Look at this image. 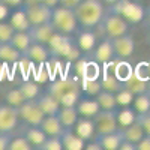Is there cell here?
<instances>
[{"mask_svg":"<svg viewBox=\"0 0 150 150\" xmlns=\"http://www.w3.org/2000/svg\"><path fill=\"white\" fill-rule=\"evenodd\" d=\"M74 11L78 24L84 29H96L105 15L102 0H83Z\"/></svg>","mask_w":150,"mask_h":150,"instance_id":"1","label":"cell"},{"mask_svg":"<svg viewBox=\"0 0 150 150\" xmlns=\"http://www.w3.org/2000/svg\"><path fill=\"white\" fill-rule=\"evenodd\" d=\"M50 23L53 24L56 32L63 33V35H74L80 26L77 15H75V11L62 5H57L56 8H53L51 21Z\"/></svg>","mask_w":150,"mask_h":150,"instance_id":"2","label":"cell"},{"mask_svg":"<svg viewBox=\"0 0 150 150\" xmlns=\"http://www.w3.org/2000/svg\"><path fill=\"white\" fill-rule=\"evenodd\" d=\"M110 12L119 14L120 17H123L129 24L134 23H140L144 18V9L141 5L132 2V0H117L116 3L110 5Z\"/></svg>","mask_w":150,"mask_h":150,"instance_id":"3","label":"cell"},{"mask_svg":"<svg viewBox=\"0 0 150 150\" xmlns=\"http://www.w3.org/2000/svg\"><path fill=\"white\" fill-rule=\"evenodd\" d=\"M99 26L102 27L105 38H110V39H114V38L126 35L129 32V23L119 14H114V12H110V14L105 12Z\"/></svg>","mask_w":150,"mask_h":150,"instance_id":"4","label":"cell"},{"mask_svg":"<svg viewBox=\"0 0 150 150\" xmlns=\"http://www.w3.org/2000/svg\"><path fill=\"white\" fill-rule=\"evenodd\" d=\"M75 45L77 44L72 42L71 35H63V33H59V32H56L48 42L50 53H51V56L56 57V59H66L68 54L71 53V50Z\"/></svg>","mask_w":150,"mask_h":150,"instance_id":"5","label":"cell"},{"mask_svg":"<svg viewBox=\"0 0 150 150\" xmlns=\"http://www.w3.org/2000/svg\"><path fill=\"white\" fill-rule=\"evenodd\" d=\"M18 114H20V120H23L27 125H32V126H41V123L45 117L42 110L38 105L36 99L35 101H24L18 107Z\"/></svg>","mask_w":150,"mask_h":150,"instance_id":"6","label":"cell"},{"mask_svg":"<svg viewBox=\"0 0 150 150\" xmlns=\"http://www.w3.org/2000/svg\"><path fill=\"white\" fill-rule=\"evenodd\" d=\"M92 119L95 122L96 134H110L119 129L116 110H99V112Z\"/></svg>","mask_w":150,"mask_h":150,"instance_id":"7","label":"cell"},{"mask_svg":"<svg viewBox=\"0 0 150 150\" xmlns=\"http://www.w3.org/2000/svg\"><path fill=\"white\" fill-rule=\"evenodd\" d=\"M23 9H24V14H26L30 26H39V24H45V23L51 21L53 8H48L39 2L29 5V6H23Z\"/></svg>","mask_w":150,"mask_h":150,"instance_id":"8","label":"cell"},{"mask_svg":"<svg viewBox=\"0 0 150 150\" xmlns=\"http://www.w3.org/2000/svg\"><path fill=\"white\" fill-rule=\"evenodd\" d=\"M77 90H81L80 81L75 80V78H68V77L53 80L51 84H50L48 89H47V92L50 95H53L57 101H60L62 96H65L71 92H77Z\"/></svg>","mask_w":150,"mask_h":150,"instance_id":"9","label":"cell"},{"mask_svg":"<svg viewBox=\"0 0 150 150\" xmlns=\"http://www.w3.org/2000/svg\"><path fill=\"white\" fill-rule=\"evenodd\" d=\"M18 120H20L18 108L6 102L0 104V132L12 134L18 126Z\"/></svg>","mask_w":150,"mask_h":150,"instance_id":"10","label":"cell"},{"mask_svg":"<svg viewBox=\"0 0 150 150\" xmlns=\"http://www.w3.org/2000/svg\"><path fill=\"white\" fill-rule=\"evenodd\" d=\"M92 59L99 65H108L110 62H112L116 59V53H114V47H112V42L110 38H105V39L98 44L93 51H92Z\"/></svg>","mask_w":150,"mask_h":150,"instance_id":"11","label":"cell"},{"mask_svg":"<svg viewBox=\"0 0 150 150\" xmlns=\"http://www.w3.org/2000/svg\"><path fill=\"white\" fill-rule=\"evenodd\" d=\"M112 47H114V53L116 57L119 59H128L134 54L135 51V42H134V38L131 35H122L119 38H114L111 39Z\"/></svg>","mask_w":150,"mask_h":150,"instance_id":"12","label":"cell"},{"mask_svg":"<svg viewBox=\"0 0 150 150\" xmlns=\"http://www.w3.org/2000/svg\"><path fill=\"white\" fill-rule=\"evenodd\" d=\"M123 140L125 138H123L122 128H119L114 132H110V134H96L95 135V141L101 146L102 150H119Z\"/></svg>","mask_w":150,"mask_h":150,"instance_id":"13","label":"cell"},{"mask_svg":"<svg viewBox=\"0 0 150 150\" xmlns=\"http://www.w3.org/2000/svg\"><path fill=\"white\" fill-rule=\"evenodd\" d=\"M27 59H30L35 65H45L47 62L51 59V53H50V48L45 44H38V42H32V45L27 48V51L24 53Z\"/></svg>","mask_w":150,"mask_h":150,"instance_id":"14","label":"cell"},{"mask_svg":"<svg viewBox=\"0 0 150 150\" xmlns=\"http://www.w3.org/2000/svg\"><path fill=\"white\" fill-rule=\"evenodd\" d=\"M75 63V72L77 75L81 78V80H86V78H98V65L96 62L92 59H86V57H78L77 60L74 62Z\"/></svg>","mask_w":150,"mask_h":150,"instance_id":"15","label":"cell"},{"mask_svg":"<svg viewBox=\"0 0 150 150\" xmlns=\"http://www.w3.org/2000/svg\"><path fill=\"white\" fill-rule=\"evenodd\" d=\"M72 129H74V132L77 134L78 137H81L86 143L90 141L92 138H95V135H96L95 122H93L92 117H81L80 116Z\"/></svg>","mask_w":150,"mask_h":150,"instance_id":"16","label":"cell"},{"mask_svg":"<svg viewBox=\"0 0 150 150\" xmlns=\"http://www.w3.org/2000/svg\"><path fill=\"white\" fill-rule=\"evenodd\" d=\"M29 33H30V38L33 42L48 45L50 39L56 33V30L51 23H45V24H39V26H30Z\"/></svg>","mask_w":150,"mask_h":150,"instance_id":"17","label":"cell"},{"mask_svg":"<svg viewBox=\"0 0 150 150\" xmlns=\"http://www.w3.org/2000/svg\"><path fill=\"white\" fill-rule=\"evenodd\" d=\"M36 102H38V105H39V108L42 110V112L45 116H56L60 110V107H62L60 102L53 95H50L48 92L41 93L36 98Z\"/></svg>","mask_w":150,"mask_h":150,"instance_id":"18","label":"cell"},{"mask_svg":"<svg viewBox=\"0 0 150 150\" xmlns=\"http://www.w3.org/2000/svg\"><path fill=\"white\" fill-rule=\"evenodd\" d=\"M60 138L62 144H63V150H83L86 146V141L75 134L72 128H65Z\"/></svg>","mask_w":150,"mask_h":150,"instance_id":"19","label":"cell"},{"mask_svg":"<svg viewBox=\"0 0 150 150\" xmlns=\"http://www.w3.org/2000/svg\"><path fill=\"white\" fill-rule=\"evenodd\" d=\"M75 107H77V111L81 117H95L99 112V110H101L95 96L93 98H80V101L77 102Z\"/></svg>","mask_w":150,"mask_h":150,"instance_id":"20","label":"cell"},{"mask_svg":"<svg viewBox=\"0 0 150 150\" xmlns=\"http://www.w3.org/2000/svg\"><path fill=\"white\" fill-rule=\"evenodd\" d=\"M75 44L81 50V53H92L96 47V33L93 32V29H86L78 33Z\"/></svg>","mask_w":150,"mask_h":150,"instance_id":"21","label":"cell"},{"mask_svg":"<svg viewBox=\"0 0 150 150\" xmlns=\"http://www.w3.org/2000/svg\"><path fill=\"white\" fill-rule=\"evenodd\" d=\"M41 128L47 134V137H60L65 131V126L59 120L57 114L56 116H45L42 123H41Z\"/></svg>","mask_w":150,"mask_h":150,"instance_id":"22","label":"cell"},{"mask_svg":"<svg viewBox=\"0 0 150 150\" xmlns=\"http://www.w3.org/2000/svg\"><path fill=\"white\" fill-rule=\"evenodd\" d=\"M23 54L18 50L12 45L11 42H0V63L3 65H17V62L20 60Z\"/></svg>","mask_w":150,"mask_h":150,"instance_id":"23","label":"cell"},{"mask_svg":"<svg viewBox=\"0 0 150 150\" xmlns=\"http://www.w3.org/2000/svg\"><path fill=\"white\" fill-rule=\"evenodd\" d=\"M23 135L26 137L27 141L33 146V149H38V150L41 149V146L47 140V134L42 131L41 126H32V125H27V128L24 129Z\"/></svg>","mask_w":150,"mask_h":150,"instance_id":"24","label":"cell"},{"mask_svg":"<svg viewBox=\"0 0 150 150\" xmlns=\"http://www.w3.org/2000/svg\"><path fill=\"white\" fill-rule=\"evenodd\" d=\"M110 65L112 66V69H111L110 72H112V74H114L119 80H122L123 83L126 81V80L131 77V74L134 72L132 66L129 65V62H126L125 59H119V57H116V60L110 62Z\"/></svg>","mask_w":150,"mask_h":150,"instance_id":"25","label":"cell"},{"mask_svg":"<svg viewBox=\"0 0 150 150\" xmlns=\"http://www.w3.org/2000/svg\"><path fill=\"white\" fill-rule=\"evenodd\" d=\"M147 84H149V80L140 77V75L134 71L131 74V77L125 81V89H128L134 95H138V93L147 92Z\"/></svg>","mask_w":150,"mask_h":150,"instance_id":"26","label":"cell"},{"mask_svg":"<svg viewBox=\"0 0 150 150\" xmlns=\"http://www.w3.org/2000/svg\"><path fill=\"white\" fill-rule=\"evenodd\" d=\"M57 117H59V120L62 122V125H63L65 128H74V125L77 123L80 114L77 111V107H65V105H62L59 112H57Z\"/></svg>","mask_w":150,"mask_h":150,"instance_id":"27","label":"cell"},{"mask_svg":"<svg viewBox=\"0 0 150 150\" xmlns=\"http://www.w3.org/2000/svg\"><path fill=\"white\" fill-rule=\"evenodd\" d=\"M18 89L21 90V93H23V96H24V99H26V101H35V99L42 93L39 83L33 81V80H29V78L24 80V81L18 86Z\"/></svg>","mask_w":150,"mask_h":150,"instance_id":"28","label":"cell"},{"mask_svg":"<svg viewBox=\"0 0 150 150\" xmlns=\"http://www.w3.org/2000/svg\"><path fill=\"white\" fill-rule=\"evenodd\" d=\"M116 119L119 123V128H126L137 120V111L134 108H128V105L117 107L116 108Z\"/></svg>","mask_w":150,"mask_h":150,"instance_id":"29","label":"cell"},{"mask_svg":"<svg viewBox=\"0 0 150 150\" xmlns=\"http://www.w3.org/2000/svg\"><path fill=\"white\" fill-rule=\"evenodd\" d=\"M32 38H30V33L29 30H17L14 33V36H12V39H11V44L14 45L18 51L21 54H24L27 51V48L32 45Z\"/></svg>","mask_w":150,"mask_h":150,"instance_id":"30","label":"cell"},{"mask_svg":"<svg viewBox=\"0 0 150 150\" xmlns=\"http://www.w3.org/2000/svg\"><path fill=\"white\" fill-rule=\"evenodd\" d=\"M101 84H102L104 90H108V92H112V93H117L122 89H125V83L122 80H119L112 72H105L102 75Z\"/></svg>","mask_w":150,"mask_h":150,"instance_id":"31","label":"cell"},{"mask_svg":"<svg viewBox=\"0 0 150 150\" xmlns=\"http://www.w3.org/2000/svg\"><path fill=\"white\" fill-rule=\"evenodd\" d=\"M95 99L98 101L101 110H116L119 107L117 105V99H116V93L104 90V89L95 96Z\"/></svg>","mask_w":150,"mask_h":150,"instance_id":"32","label":"cell"},{"mask_svg":"<svg viewBox=\"0 0 150 150\" xmlns=\"http://www.w3.org/2000/svg\"><path fill=\"white\" fill-rule=\"evenodd\" d=\"M122 132H123V138L131 141V143H134V144H137L144 137V131L141 128V125L137 122V120L134 123H131L129 126L122 128Z\"/></svg>","mask_w":150,"mask_h":150,"instance_id":"33","label":"cell"},{"mask_svg":"<svg viewBox=\"0 0 150 150\" xmlns=\"http://www.w3.org/2000/svg\"><path fill=\"white\" fill-rule=\"evenodd\" d=\"M134 110L137 112H147L150 111V93L149 92H143L134 96Z\"/></svg>","mask_w":150,"mask_h":150,"instance_id":"34","label":"cell"},{"mask_svg":"<svg viewBox=\"0 0 150 150\" xmlns=\"http://www.w3.org/2000/svg\"><path fill=\"white\" fill-rule=\"evenodd\" d=\"M81 89H84V92H86L87 95L96 96L99 92L102 90L101 80H98V78H86V80H83Z\"/></svg>","mask_w":150,"mask_h":150,"instance_id":"35","label":"cell"},{"mask_svg":"<svg viewBox=\"0 0 150 150\" xmlns=\"http://www.w3.org/2000/svg\"><path fill=\"white\" fill-rule=\"evenodd\" d=\"M24 101H26V99H24L21 90L17 87V89H11V90H8V92L5 93V101H3V102H6V104H9V105H12V107L18 108Z\"/></svg>","mask_w":150,"mask_h":150,"instance_id":"36","label":"cell"},{"mask_svg":"<svg viewBox=\"0 0 150 150\" xmlns=\"http://www.w3.org/2000/svg\"><path fill=\"white\" fill-rule=\"evenodd\" d=\"M11 24L15 27V30H29V29H30V24H29V21H27L26 14H24L23 6H21V11L17 12V14L12 17Z\"/></svg>","mask_w":150,"mask_h":150,"instance_id":"37","label":"cell"},{"mask_svg":"<svg viewBox=\"0 0 150 150\" xmlns=\"http://www.w3.org/2000/svg\"><path fill=\"white\" fill-rule=\"evenodd\" d=\"M8 150H33V146L27 141L26 137L21 135V137H15V138L11 140Z\"/></svg>","mask_w":150,"mask_h":150,"instance_id":"38","label":"cell"},{"mask_svg":"<svg viewBox=\"0 0 150 150\" xmlns=\"http://www.w3.org/2000/svg\"><path fill=\"white\" fill-rule=\"evenodd\" d=\"M15 32H17L15 27L11 23L0 21V42H11Z\"/></svg>","mask_w":150,"mask_h":150,"instance_id":"39","label":"cell"},{"mask_svg":"<svg viewBox=\"0 0 150 150\" xmlns=\"http://www.w3.org/2000/svg\"><path fill=\"white\" fill-rule=\"evenodd\" d=\"M39 150H63L62 138L60 137H47V140L44 141Z\"/></svg>","mask_w":150,"mask_h":150,"instance_id":"40","label":"cell"},{"mask_svg":"<svg viewBox=\"0 0 150 150\" xmlns=\"http://www.w3.org/2000/svg\"><path fill=\"white\" fill-rule=\"evenodd\" d=\"M134 93L132 92H129L128 89H122L120 92H117L116 93V99H117V105L119 107H125V105H129V104H132V101H134Z\"/></svg>","mask_w":150,"mask_h":150,"instance_id":"41","label":"cell"},{"mask_svg":"<svg viewBox=\"0 0 150 150\" xmlns=\"http://www.w3.org/2000/svg\"><path fill=\"white\" fill-rule=\"evenodd\" d=\"M137 122L141 125L146 135H150V111L147 112H137Z\"/></svg>","mask_w":150,"mask_h":150,"instance_id":"42","label":"cell"},{"mask_svg":"<svg viewBox=\"0 0 150 150\" xmlns=\"http://www.w3.org/2000/svg\"><path fill=\"white\" fill-rule=\"evenodd\" d=\"M134 71L138 74L140 77H143L146 80H150V65L149 63H140Z\"/></svg>","mask_w":150,"mask_h":150,"instance_id":"43","label":"cell"},{"mask_svg":"<svg viewBox=\"0 0 150 150\" xmlns=\"http://www.w3.org/2000/svg\"><path fill=\"white\" fill-rule=\"evenodd\" d=\"M135 147L137 150H150V135L144 134V137L135 144Z\"/></svg>","mask_w":150,"mask_h":150,"instance_id":"44","label":"cell"},{"mask_svg":"<svg viewBox=\"0 0 150 150\" xmlns=\"http://www.w3.org/2000/svg\"><path fill=\"white\" fill-rule=\"evenodd\" d=\"M11 140H12L11 134H3V132H0V150H8V149H9Z\"/></svg>","mask_w":150,"mask_h":150,"instance_id":"45","label":"cell"},{"mask_svg":"<svg viewBox=\"0 0 150 150\" xmlns=\"http://www.w3.org/2000/svg\"><path fill=\"white\" fill-rule=\"evenodd\" d=\"M83 0H59V5L62 6H66V8H71V9H75Z\"/></svg>","mask_w":150,"mask_h":150,"instance_id":"46","label":"cell"},{"mask_svg":"<svg viewBox=\"0 0 150 150\" xmlns=\"http://www.w3.org/2000/svg\"><path fill=\"white\" fill-rule=\"evenodd\" d=\"M119 150H137V147H135L134 143H131L128 140H123L122 144H120V147H119Z\"/></svg>","mask_w":150,"mask_h":150,"instance_id":"47","label":"cell"},{"mask_svg":"<svg viewBox=\"0 0 150 150\" xmlns=\"http://www.w3.org/2000/svg\"><path fill=\"white\" fill-rule=\"evenodd\" d=\"M24 0H0V3L5 6H23Z\"/></svg>","mask_w":150,"mask_h":150,"instance_id":"48","label":"cell"},{"mask_svg":"<svg viewBox=\"0 0 150 150\" xmlns=\"http://www.w3.org/2000/svg\"><path fill=\"white\" fill-rule=\"evenodd\" d=\"M39 3H42L48 8H56L59 5V0H39Z\"/></svg>","mask_w":150,"mask_h":150,"instance_id":"49","label":"cell"},{"mask_svg":"<svg viewBox=\"0 0 150 150\" xmlns=\"http://www.w3.org/2000/svg\"><path fill=\"white\" fill-rule=\"evenodd\" d=\"M84 149H87V150H102V149H101V146H99L96 141H93V143H89V144H86V146H84Z\"/></svg>","mask_w":150,"mask_h":150,"instance_id":"50","label":"cell"},{"mask_svg":"<svg viewBox=\"0 0 150 150\" xmlns=\"http://www.w3.org/2000/svg\"><path fill=\"white\" fill-rule=\"evenodd\" d=\"M39 0H24L23 2V6H29V5H33V3H38Z\"/></svg>","mask_w":150,"mask_h":150,"instance_id":"51","label":"cell"},{"mask_svg":"<svg viewBox=\"0 0 150 150\" xmlns=\"http://www.w3.org/2000/svg\"><path fill=\"white\" fill-rule=\"evenodd\" d=\"M104 2H107L108 5H112V3H116V2H117V0H104Z\"/></svg>","mask_w":150,"mask_h":150,"instance_id":"52","label":"cell"},{"mask_svg":"<svg viewBox=\"0 0 150 150\" xmlns=\"http://www.w3.org/2000/svg\"><path fill=\"white\" fill-rule=\"evenodd\" d=\"M147 92L150 93V80H149V84H147Z\"/></svg>","mask_w":150,"mask_h":150,"instance_id":"53","label":"cell"},{"mask_svg":"<svg viewBox=\"0 0 150 150\" xmlns=\"http://www.w3.org/2000/svg\"><path fill=\"white\" fill-rule=\"evenodd\" d=\"M147 18H149V24H150V11L147 12Z\"/></svg>","mask_w":150,"mask_h":150,"instance_id":"54","label":"cell"},{"mask_svg":"<svg viewBox=\"0 0 150 150\" xmlns=\"http://www.w3.org/2000/svg\"><path fill=\"white\" fill-rule=\"evenodd\" d=\"M149 44H150V33H149Z\"/></svg>","mask_w":150,"mask_h":150,"instance_id":"55","label":"cell"},{"mask_svg":"<svg viewBox=\"0 0 150 150\" xmlns=\"http://www.w3.org/2000/svg\"><path fill=\"white\" fill-rule=\"evenodd\" d=\"M0 6H2V3H0Z\"/></svg>","mask_w":150,"mask_h":150,"instance_id":"56","label":"cell"},{"mask_svg":"<svg viewBox=\"0 0 150 150\" xmlns=\"http://www.w3.org/2000/svg\"><path fill=\"white\" fill-rule=\"evenodd\" d=\"M149 65H150V63H149Z\"/></svg>","mask_w":150,"mask_h":150,"instance_id":"57","label":"cell"}]
</instances>
